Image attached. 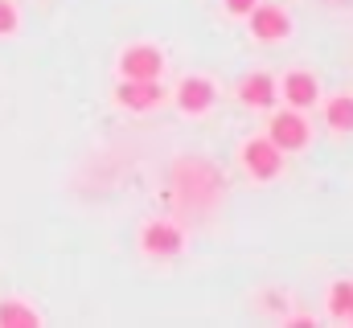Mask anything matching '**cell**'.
I'll use <instances>...</instances> for the list:
<instances>
[{"label":"cell","instance_id":"obj_1","mask_svg":"<svg viewBox=\"0 0 353 328\" xmlns=\"http://www.w3.org/2000/svg\"><path fill=\"white\" fill-rule=\"evenodd\" d=\"M267 132H271L267 140H271L275 148H304V144H308V123H304L300 111H279Z\"/></svg>","mask_w":353,"mask_h":328},{"label":"cell","instance_id":"obj_2","mask_svg":"<svg viewBox=\"0 0 353 328\" xmlns=\"http://www.w3.org/2000/svg\"><path fill=\"white\" fill-rule=\"evenodd\" d=\"M119 70H123V79H157L165 70V58L152 45H132V50H123Z\"/></svg>","mask_w":353,"mask_h":328},{"label":"cell","instance_id":"obj_3","mask_svg":"<svg viewBox=\"0 0 353 328\" xmlns=\"http://www.w3.org/2000/svg\"><path fill=\"white\" fill-rule=\"evenodd\" d=\"M115 99H119L128 111H152L165 94H161L157 79H128L119 90H115Z\"/></svg>","mask_w":353,"mask_h":328},{"label":"cell","instance_id":"obj_4","mask_svg":"<svg viewBox=\"0 0 353 328\" xmlns=\"http://www.w3.org/2000/svg\"><path fill=\"white\" fill-rule=\"evenodd\" d=\"M255 17H251V33L259 37V41H279V37H288L292 33V21H288V12L283 8H275V4H255L251 8Z\"/></svg>","mask_w":353,"mask_h":328},{"label":"cell","instance_id":"obj_5","mask_svg":"<svg viewBox=\"0 0 353 328\" xmlns=\"http://www.w3.org/2000/svg\"><path fill=\"white\" fill-rule=\"evenodd\" d=\"M243 164L259 176V181H271V176H279V148L271 144V140H251L247 148H243Z\"/></svg>","mask_w":353,"mask_h":328},{"label":"cell","instance_id":"obj_6","mask_svg":"<svg viewBox=\"0 0 353 328\" xmlns=\"http://www.w3.org/2000/svg\"><path fill=\"white\" fill-rule=\"evenodd\" d=\"M185 246V234L169 226V222H152L148 230H144V250L148 254H176Z\"/></svg>","mask_w":353,"mask_h":328},{"label":"cell","instance_id":"obj_7","mask_svg":"<svg viewBox=\"0 0 353 328\" xmlns=\"http://www.w3.org/2000/svg\"><path fill=\"white\" fill-rule=\"evenodd\" d=\"M283 99L292 103V111H304V107H312V103L321 99V90H316V79H312V74H304V70L288 74V82H283Z\"/></svg>","mask_w":353,"mask_h":328},{"label":"cell","instance_id":"obj_8","mask_svg":"<svg viewBox=\"0 0 353 328\" xmlns=\"http://www.w3.org/2000/svg\"><path fill=\"white\" fill-rule=\"evenodd\" d=\"M176 103H181L189 115L205 111V107L214 103V82L210 79H185L181 82V90H176Z\"/></svg>","mask_w":353,"mask_h":328},{"label":"cell","instance_id":"obj_9","mask_svg":"<svg viewBox=\"0 0 353 328\" xmlns=\"http://www.w3.org/2000/svg\"><path fill=\"white\" fill-rule=\"evenodd\" d=\"M239 99L251 103V107H271L275 103V82L267 79V74H247V79L239 82Z\"/></svg>","mask_w":353,"mask_h":328},{"label":"cell","instance_id":"obj_10","mask_svg":"<svg viewBox=\"0 0 353 328\" xmlns=\"http://www.w3.org/2000/svg\"><path fill=\"white\" fill-rule=\"evenodd\" d=\"M325 119H329L333 132H353V94H337V99H329Z\"/></svg>","mask_w":353,"mask_h":328},{"label":"cell","instance_id":"obj_11","mask_svg":"<svg viewBox=\"0 0 353 328\" xmlns=\"http://www.w3.org/2000/svg\"><path fill=\"white\" fill-rule=\"evenodd\" d=\"M0 325L4 328H33L37 325V312H29L25 304H0Z\"/></svg>","mask_w":353,"mask_h":328},{"label":"cell","instance_id":"obj_12","mask_svg":"<svg viewBox=\"0 0 353 328\" xmlns=\"http://www.w3.org/2000/svg\"><path fill=\"white\" fill-rule=\"evenodd\" d=\"M329 312L333 316H350L353 312V283H333L329 287Z\"/></svg>","mask_w":353,"mask_h":328},{"label":"cell","instance_id":"obj_13","mask_svg":"<svg viewBox=\"0 0 353 328\" xmlns=\"http://www.w3.org/2000/svg\"><path fill=\"white\" fill-rule=\"evenodd\" d=\"M12 29H17V8H12V0H0V37Z\"/></svg>","mask_w":353,"mask_h":328},{"label":"cell","instance_id":"obj_14","mask_svg":"<svg viewBox=\"0 0 353 328\" xmlns=\"http://www.w3.org/2000/svg\"><path fill=\"white\" fill-rule=\"evenodd\" d=\"M255 4H259V0H226V8H230L234 17H243V12H251Z\"/></svg>","mask_w":353,"mask_h":328},{"label":"cell","instance_id":"obj_15","mask_svg":"<svg viewBox=\"0 0 353 328\" xmlns=\"http://www.w3.org/2000/svg\"><path fill=\"white\" fill-rule=\"evenodd\" d=\"M350 320H353V312H350Z\"/></svg>","mask_w":353,"mask_h":328}]
</instances>
